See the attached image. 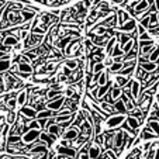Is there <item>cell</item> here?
<instances>
[{"mask_svg": "<svg viewBox=\"0 0 159 159\" xmlns=\"http://www.w3.org/2000/svg\"><path fill=\"white\" fill-rule=\"evenodd\" d=\"M18 72H21V73H33V66H31L30 63L20 62L18 63Z\"/></svg>", "mask_w": 159, "mask_h": 159, "instance_id": "cell-21", "label": "cell"}, {"mask_svg": "<svg viewBox=\"0 0 159 159\" xmlns=\"http://www.w3.org/2000/svg\"><path fill=\"white\" fill-rule=\"evenodd\" d=\"M55 66H57V63H55V62L47 63V65H45V69H47V70H49V72H52V70H54V68H55Z\"/></svg>", "mask_w": 159, "mask_h": 159, "instance_id": "cell-49", "label": "cell"}, {"mask_svg": "<svg viewBox=\"0 0 159 159\" xmlns=\"http://www.w3.org/2000/svg\"><path fill=\"white\" fill-rule=\"evenodd\" d=\"M27 128L28 129H41V125H39L38 120L35 118V120H33V121H30V123H28Z\"/></svg>", "mask_w": 159, "mask_h": 159, "instance_id": "cell-40", "label": "cell"}, {"mask_svg": "<svg viewBox=\"0 0 159 159\" xmlns=\"http://www.w3.org/2000/svg\"><path fill=\"white\" fill-rule=\"evenodd\" d=\"M127 82H128V78L124 75H117L116 76V84H117L118 87H123L127 84Z\"/></svg>", "mask_w": 159, "mask_h": 159, "instance_id": "cell-26", "label": "cell"}, {"mask_svg": "<svg viewBox=\"0 0 159 159\" xmlns=\"http://www.w3.org/2000/svg\"><path fill=\"white\" fill-rule=\"evenodd\" d=\"M39 141L45 142V144L48 145V147L52 144V142H54V141L51 139V137H49V134H48L47 131H41V135H39Z\"/></svg>", "mask_w": 159, "mask_h": 159, "instance_id": "cell-25", "label": "cell"}, {"mask_svg": "<svg viewBox=\"0 0 159 159\" xmlns=\"http://www.w3.org/2000/svg\"><path fill=\"white\" fill-rule=\"evenodd\" d=\"M125 123L128 124V127L129 128H132V129H137L139 127V124H141V121L138 120V118H135V117H127V120H125Z\"/></svg>", "mask_w": 159, "mask_h": 159, "instance_id": "cell-19", "label": "cell"}, {"mask_svg": "<svg viewBox=\"0 0 159 159\" xmlns=\"http://www.w3.org/2000/svg\"><path fill=\"white\" fill-rule=\"evenodd\" d=\"M11 159H13V158H11Z\"/></svg>", "mask_w": 159, "mask_h": 159, "instance_id": "cell-63", "label": "cell"}, {"mask_svg": "<svg viewBox=\"0 0 159 159\" xmlns=\"http://www.w3.org/2000/svg\"><path fill=\"white\" fill-rule=\"evenodd\" d=\"M148 127H149L156 135H159V121H155V120L148 121Z\"/></svg>", "mask_w": 159, "mask_h": 159, "instance_id": "cell-32", "label": "cell"}, {"mask_svg": "<svg viewBox=\"0 0 159 159\" xmlns=\"http://www.w3.org/2000/svg\"><path fill=\"white\" fill-rule=\"evenodd\" d=\"M155 7H156V11H159V0H155Z\"/></svg>", "mask_w": 159, "mask_h": 159, "instance_id": "cell-57", "label": "cell"}, {"mask_svg": "<svg viewBox=\"0 0 159 159\" xmlns=\"http://www.w3.org/2000/svg\"><path fill=\"white\" fill-rule=\"evenodd\" d=\"M78 65H79V61L78 59H69V61H66V66H68L70 70L76 69V68H78Z\"/></svg>", "mask_w": 159, "mask_h": 159, "instance_id": "cell-39", "label": "cell"}, {"mask_svg": "<svg viewBox=\"0 0 159 159\" xmlns=\"http://www.w3.org/2000/svg\"><path fill=\"white\" fill-rule=\"evenodd\" d=\"M94 134H96V135L102 134V124H100L99 121L96 123V127H94Z\"/></svg>", "mask_w": 159, "mask_h": 159, "instance_id": "cell-48", "label": "cell"}, {"mask_svg": "<svg viewBox=\"0 0 159 159\" xmlns=\"http://www.w3.org/2000/svg\"><path fill=\"white\" fill-rule=\"evenodd\" d=\"M34 16H35V13H34V11H30V10H23V11H21V17H23V20H24V21L31 20Z\"/></svg>", "mask_w": 159, "mask_h": 159, "instance_id": "cell-33", "label": "cell"}, {"mask_svg": "<svg viewBox=\"0 0 159 159\" xmlns=\"http://www.w3.org/2000/svg\"><path fill=\"white\" fill-rule=\"evenodd\" d=\"M80 135V131H79L78 127H69V129H66L65 134H63V138L65 139H69V141H72V139H78V137Z\"/></svg>", "mask_w": 159, "mask_h": 159, "instance_id": "cell-7", "label": "cell"}, {"mask_svg": "<svg viewBox=\"0 0 159 159\" xmlns=\"http://www.w3.org/2000/svg\"><path fill=\"white\" fill-rule=\"evenodd\" d=\"M87 153H89L90 159H99L100 155H102V149H100V145L97 144L96 141L90 142L89 149H87Z\"/></svg>", "mask_w": 159, "mask_h": 159, "instance_id": "cell-4", "label": "cell"}, {"mask_svg": "<svg viewBox=\"0 0 159 159\" xmlns=\"http://www.w3.org/2000/svg\"><path fill=\"white\" fill-rule=\"evenodd\" d=\"M134 44H135V39H129V41L127 42V44L124 45V47H121V49H123V52H124V54H125V55L128 54V52L131 51L132 48H134Z\"/></svg>", "mask_w": 159, "mask_h": 159, "instance_id": "cell-31", "label": "cell"}, {"mask_svg": "<svg viewBox=\"0 0 159 159\" xmlns=\"http://www.w3.org/2000/svg\"><path fill=\"white\" fill-rule=\"evenodd\" d=\"M104 63L103 62H99V63H94V66H93V73H102V72H104Z\"/></svg>", "mask_w": 159, "mask_h": 159, "instance_id": "cell-41", "label": "cell"}, {"mask_svg": "<svg viewBox=\"0 0 159 159\" xmlns=\"http://www.w3.org/2000/svg\"><path fill=\"white\" fill-rule=\"evenodd\" d=\"M141 137H142V138H144V139H153V138H155V137H158V135H156L155 132H153L152 129H151L147 125L144 129H142V134H141Z\"/></svg>", "mask_w": 159, "mask_h": 159, "instance_id": "cell-18", "label": "cell"}, {"mask_svg": "<svg viewBox=\"0 0 159 159\" xmlns=\"http://www.w3.org/2000/svg\"><path fill=\"white\" fill-rule=\"evenodd\" d=\"M156 17H158V24H159V11H156Z\"/></svg>", "mask_w": 159, "mask_h": 159, "instance_id": "cell-61", "label": "cell"}, {"mask_svg": "<svg viewBox=\"0 0 159 159\" xmlns=\"http://www.w3.org/2000/svg\"><path fill=\"white\" fill-rule=\"evenodd\" d=\"M111 87H113V86H111V82H110V80H108L106 84H103V86H99V87H97V94H96V97H97V99H103V97H104L106 94L110 92Z\"/></svg>", "mask_w": 159, "mask_h": 159, "instance_id": "cell-10", "label": "cell"}, {"mask_svg": "<svg viewBox=\"0 0 159 159\" xmlns=\"http://www.w3.org/2000/svg\"><path fill=\"white\" fill-rule=\"evenodd\" d=\"M83 118H84L83 113H82V114H80V113H79V114L76 116V118H75V123H73L72 125H73V127H78V128H79V127H80L82 124H83Z\"/></svg>", "mask_w": 159, "mask_h": 159, "instance_id": "cell-38", "label": "cell"}, {"mask_svg": "<svg viewBox=\"0 0 159 159\" xmlns=\"http://www.w3.org/2000/svg\"><path fill=\"white\" fill-rule=\"evenodd\" d=\"M139 23H141V25L142 27H145V28H149V17H145V18H142L141 21H139Z\"/></svg>", "mask_w": 159, "mask_h": 159, "instance_id": "cell-45", "label": "cell"}, {"mask_svg": "<svg viewBox=\"0 0 159 159\" xmlns=\"http://www.w3.org/2000/svg\"><path fill=\"white\" fill-rule=\"evenodd\" d=\"M20 114L23 116V117H27V118H31V120H34V118H37V108L31 107V106H23L20 110Z\"/></svg>", "mask_w": 159, "mask_h": 159, "instance_id": "cell-5", "label": "cell"}, {"mask_svg": "<svg viewBox=\"0 0 159 159\" xmlns=\"http://www.w3.org/2000/svg\"><path fill=\"white\" fill-rule=\"evenodd\" d=\"M65 94H66V97H68V99H70V97L75 96V92H73V89H68L65 92Z\"/></svg>", "mask_w": 159, "mask_h": 159, "instance_id": "cell-50", "label": "cell"}, {"mask_svg": "<svg viewBox=\"0 0 159 159\" xmlns=\"http://www.w3.org/2000/svg\"><path fill=\"white\" fill-rule=\"evenodd\" d=\"M151 39L152 38H151V35L148 34V31L145 34H142V35H139V41H151Z\"/></svg>", "mask_w": 159, "mask_h": 159, "instance_id": "cell-46", "label": "cell"}, {"mask_svg": "<svg viewBox=\"0 0 159 159\" xmlns=\"http://www.w3.org/2000/svg\"><path fill=\"white\" fill-rule=\"evenodd\" d=\"M52 117H57V114H55V111H51V110H41L37 114V120H41V118H52Z\"/></svg>", "mask_w": 159, "mask_h": 159, "instance_id": "cell-16", "label": "cell"}, {"mask_svg": "<svg viewBox=\"0 0 159 159\" xmlns=\"http://www.w3.org/2000/svg\"><path fill=\"white\" fill-rule=\"evenodd\" d=\"M65 100H66V97H63L62 94H61V96L57 97V99L49 100V102L47 103V108H48V110H51V111L61 110V108L63 107V103H65Z\"/></svg>", "mask_w": 159, "mask_h": 159, "instance_id": "cell-3", "label": "cell"}, {"mask_svg": "<svg viewBox=\"0 0 159 159\" xmlns=\"http://www.w3.org/2000/svg\"><path fill=\"white\" fill-rule=\"evenodd\" d=\"M90 4H92V0H84V2H83V7H84V9H89Z\"/></svg>", "mask_w": 159, "mask_h": 159, "instance_id": "cell-54", "label": "cell"}, {"mask_svg": "<svg viewBox=\"0 0 159 159\" xmlns=\"http://www.w3.org/2000/svg\"><path fill=\"white\" fill-rule=\"evenodd\" d=\"M125 120H127V117L124 114H114L113 117L107 118L106 125H107V128H117V127H120Z\"/></svg>", "mask_w": 159, "mask_h": 159, "instance_id": "cell-2", "label": "cell"}, {"mask_svg": "<svg viewBox=\"0 0 159 159\" xmlns=\"http://www.w3.org/2000/svg\"><path fill=\"white\" fill-rule=\"evenodd\" d=\"M120 30L123 31V33H125V34H131L132 31L137 30V21H135L134 18H131L129 21H127V23H124V24L121 25Z\"/></svg>", "mask_w": 159, "mask_h": 159, "instance_id": "cell-9", "label": "cell"}, {"mask_svg": "<svg viewBox=\"0 0 159 159\" xmlns=\"http://www.w3.org/2000/svg\"><path fill=\"white\" fill-rule=\"evenodd\" d=\"M123 68H124V62H113V65L110 66V72H121L123 70Z\"/></svg>", "mask_w": 159, "mask_h": 159, "instance_id": "cell-27", "label": "cell"}, {"mask_svg": "<svg viewBox=\"0 0 159 159\" xmlns=\"http://www.w3.org/2000/svg\"><path fill=\"white\" fill-rule=\"evenodd\" d=\"M84 45H86V48H87V49H92V51H93V49L96 48V47H94V42H93V41H90V39H86V41H84Z\"/></svg>", "mask_w": 159, "mask_h": 159, "instance_id": "cell-44", "label": "cell"}, {"mask_svg": "<svg viewBox=\"0 0 159 159\" xmlns=\"http://www.w3.org/2000/svg\"><path fill=\"white\" fill-rule=\"evenodd\" d=\"M116 45V37H111L110 39H108V44L107 47H106V52L107 54H111V51H113V47Z\"/></svg>", "mask_w": 159, "mask_h": 159, "instance_id": "cell-37", "label": "cell"}, {"mask_svg": "<svg viewBox=\"0 0 159 159\" xmlns=\"http://www.w3.org/2000/svg\"><path fill=\"white\" fill-rule=\"evenodd\" d=\"M158 90H159V80H158V82H155V83H153L151 87H148V89L145 90V93L149 94V96H153V94H155L156 92H158Z\"/></svg>", "mask_w": 159, "mask_h": 159, "instance_id": "cell-29", "label": "cell"}, {"mask_svg": "<svg viewBox=\"0 0 159 159\" xmlns=\"http://www.w3.org/2000/svg\"><path fill=\"white\" fill-rule=\"evenodd\" d=\"M39 135H41V129H28L27 132L23 134L21 142L24 145H30L33 142H35V139H39Z\"/></svg>", "mask_w": 159, "mask_h": 159, "instance_id": "cell-1", "label": "cell"}, {"mask_svg": "<svg viewBox=\"0 0 159 159\" xmlns=\"http://www.w3.org/2000/svg\"><path fill=\"white\" fill-rule=\"evenodd\" d=\"M68 159H75V158H68Z\"/></svg>", "mask_w": 159, "mask_h": 159, "instance_id": "cell-62", "label": "cell"}, {"mask_svg": "<svg viewBox=\"0 0 159 159\" xmlns=\"http://www.w3.org/2000/svg\"><path fill=\"white\" fill-rule=\"evenodd\" d=\"M16 106H17V99H14V97H10V99L7 100V107H9L10 110H14Z\"/></svg>", "mask_w": 159, "mask_h": 159, "instance_id": "cell-42", "label": "cell"}, {"mask_svg": "<svg viewBox=\"0 0 159 159\" xmlns=\"http://www.w3.org/2000/svg\"><path fill=\"white\" fill-rule=\"evenodd\" d=\"M123 55H124V52H123V49H121V47H120V45H117V47H114V49L111 51V57H113V58L123 57Z\"/></svg>", "mask_w": 159, "mask_h": 159, "instance_id": "cell-36", "label": "cell"}, {"mask_svg": "<svg viewBox=\"0 0 159 159\" xmlns=\"http://www.w3.org/2000/svg\"><path fill=\"white\" fill-rule=\"evenodd\" d=\"M27 93H28V92H25V90H21L20 93H18V97H17V104L24 106V103L27 102Z\"/></svg>", "mask_w": 159, "mask_h": 159, "instance_id": "cell-28", "label": "cell"}, {"mask_svg": "<svg viewBox=\"0 0 159 159\" xmlns=\"http://www.w3.org/2000/svg\"><path fill=\"white\" fill-rule=\"evenodd\" d=\"M61 147H70V141L69 139H63V141L61 142Z\"/></svg>", "mask_w": 159, "mask_h": 159, "instance_id": "cell-53", "label": "cell"}, {"mask_svg": "<svg viewBox=\"0 0 159 159\" xmlns=\"http://www.w3.org/2000/svg\"><path fill=\"white\" fill-rule=\"evenodd\" d=\"M139 66H141L147 73H152V72H155V70L158 69V63L151 62V61L149 62H145V63H139Z\"/></svg>", "mask_w": 159, "mask_h": 159, "instance_id": "cell-12", "label": "cell"}, {"mask_svg": "<svg viewBox=\"0 0 159 159\" xmlns=\"http://www.w3.org/2000/svg\"><path fill=\"white\" fill-rule=\"evenodd\" d=\"M48 3H51V4H54V3H55V0H48Z\"/></svg>", "mask_w": 159, "mask_h": 159, "instance_id": "cell-60", "label": "cell"}, {"mask_svg": "<svg viewBox=\"0 0 159 159\" xmlns=\"http://www.w3.org/2000/svg\"><path fill=\"white\" fill-rule=\"evenodd\" d=\"M131 117H135V118H138V120H141V118L144 117V113H142V110L139 107H135L134 110H131Z\"/></svg>", "mask_w": 159, "mask_h": 159, "instance_id": "cell-34", "label": "cell"}, {"mask_svg": "<svg viewBox=\"0 0 159 159\" xmlns=\"http://www.w3.org/2000/svg\"><path fill=\"white\" fill-rule=\"evenodd\" d=\"M47 132L48 134H51V135H59L61 132H62V127L59 125V124H51V125H48V128H47Z\"/></svg>", "mask_w": 159, "mask_h": 159, "instance_id": "cell-17", "label": "cell"}, {"mask_svg": "<svg viewBox=\"0 0 159 159\" xmlns=\"http://www.w3.org/2000/svg\"><path fill=\"white\" fill-rule=\"evenodd\" d=\"M7 132H9V125H4V128H3V138H6V137H7Z\"/></svg>", "mask_w": 159, "mask_h": 159, "instance_id": "cell-55", "label": "cell"}, {"mask_svg": "<svg viewBox=\"0 0 159 159\" xmlns=\"http://www.w3.org/2000/svg\"><path fill=\"white\" fill-rule=\"evenodd\" d=\"M149 61L151 62H155V63L159 61V45H156L155 49L152 51V54L149 55Z\"/></svg>", "mask_w": 159, "mask_h": 159, "instance_id": "cell-30", "label": "cell"}, {"mask_svg": "<svg viewBox=\"0 0 159 159\" xmlns=\"http://www.w3.org/2000/svg\"><path fill=\"white\" fill-rule=\"evenodd\" d=\"M137 31H138V35H142V34L147 33V28L142 27L141 24H137Z\"/></svg>", "mask_w": 159, "mask_h": 159, "instance_id": "cell-47", "label": "cell"}, {"mask_svg": "<svg viewBox=\"0 0 159 159\" xmlns=\"http://www.w3.org/2000/svg\"><path fill=\"white\" fill-rule=\"evenodd\" d=\"M123 96V90L120 89V87L117 86V84H114V86L110 89V97L113 102H116V100H118L120 97Z\"/></svg>", "mask_w": 159, "mask_h": 159, "instance_id": "cell-11", "label": "cell"}, {"mask_svg": "<svg viewBox=\"0 0 159 159\" xmlns=\"http://www.w3.org/2000/svg\"><path fill=\"white\" fill-rule=\"evenodd\" d=\"M63 75H65L66 78H68V76L72 75V70H70L69 68H68V66H65V68H63Z\"/></svg>", "mask_w": 159, "mask_h": 159, "instance_id": "cell-51", "label": "cell"}, {"mask_svg": "<svg viewBox=\"0 0 159 159\" xmlns=\"http://www.w3.org/2000/svg\"><path fill=\"white\" fill-rule=\"evenodd\" d=\"M42 41V35H38V34H31V44H34L35 47H38Z\"/></svg>", "mask_w": 159, "mask_h": 159, "instance_id": "cell-35", "label": "cell"}, {"mask_svg": "<svg viewBox=\"0 0 159 159\" xmlns=\"http://www.w3.org/2000/svg\"><path fill=\"white\" fill-rule=\"evenodd\" d=\"M124 145V131H120L117 134H114V144L113 148H121Z\"/></svg>", "mask_w": 159, "mask_h": 159, "instance_id": "cell-14", "label": "cell"}, {"mask_svg": "<svg viewBox=\"0 0 159 159\" xmlns=\"http://www.w3.org/2000/svg\"><path fill=\"white\" fill-rule=\"evenodd\" d=\"M114 108L117 110V113H121V114H124L127 111V108H125V104H124V102L121 100V97L118 100H116L114 102Z\"/></svg>", "mask_w": 159, "mask_h": 159, "instance_id": "cell-22", "label": "cell"}, {"mask_svg": "<svg viewBox=\"0 0 159 159\" xmlns=\"http://www.w3.org/2000/svg\"><path fill=\"white\" fill-rule=\"evenodd\" d=\"M3 92H4V87H3V84H2V83H0V94H2V93H3Z\"/></svg>", "mask_w": 159, "mask_h": 159, "instance_id": "cell-59", "label": "cell"}, {"mask_svg": "<svg viewBox=\"0 0 159 159\" xmlns=\"http://www.w3.org/2000/svg\"><path fill=\"white\" fill-rule=\"evenodd\" d=\"M6 57V52H3V51H0V59H3V58Z\"/></svg>", "mask_w": 159, "mask_h": 159, "instance_id": "cell-58", "label": "cell"}, {"mask_svg": "<svg viewBox=\"0 0 159 159\" xmlns=\"http://www.w3.org/2000/svg\"><path fill=\"white\" fill-rule=\"evenodd\" d=\"M153 159H159V148L156 149V152H155V156H153Z\"/></svg>", "mask_w": 159, "mask_h": 159, "instance_id": "cell-56", "label": "cell"}, {"mask_svg": "<svg viewBox=\"0 0 159 159\" xmlns=\"http://www.w3.org/2000/svg\"><path fill=\"white\" fill-rule=\"evenodd\" d=\"M57 152L58 155H65V156H69V158H75L76 156V149L72 147H61V145H58L57 147Z\"/></svg>", "mask_w": 159, "mask_h": 159, "instance_id": "cell-6", "label": "cell"}, {"mask_svg": "<svg viewBox=\"0 0 159 159\" xmlns=\"http://www.w3.org/2000/svg\"><path fill=\"white\" fill-rule=\"evenodd\" d=\"M7 114H9V116H7V123H9V124H14V121H16V114H14V110H10L9 111V113H7Z\"/></svg>", "mask_w": 159, "mask_h": 159, "instance_id": "cell-43", "label": "cell"}, {"mask_svg": "<svg viewBox=\"0 0 159 159\" xmlns=\"http://www.w3.org/2000/svg\"><path fill=\"white\" fill-rule=\"evenodd\" d=\"M17 42H18L17 37H14V35H11V34H9V35H7L6 38H4V41H3V44H2V45H4V47H9V48H11V47L17 45Z\"/></svg>", "mask_w": 159, "mask_h": 159, "instance_id": "cell-15", "label": "cell"}, {"mask_svg": "<svg viewBox=\"0 0 159 159\" xmlns=\"http://www.w3.org/2000/svg\"><path fill=\"white\" fill-rule=\"evenodd\" d=\"M96 33H97V35H102V34H104V33H106V28L100 25V27L97 28V31H96Z\"/></svg>", "mask_w": 159, "mask_h": 159, "instance_id": "cell-52", "label": "cell"}, {"mask_svg": "<svg viewBox=\"0 0 159 159\" xmlns=\"http://www.w3.org/2000/svg\"><path fill=\"white\" fill-rule=\"evenodd\" d=\"M21 139H23V137H21V135H18V134L9 135V137H7V144H10V145L18 144V142H21Z\"/></svg>", "mask_w": 159, "mask_h": 159, "instance_id": "cell-24", "label": "cell"}, {"mask_svg": "<svg viewBox=\"0 0 159 159\" xmlns=\"http://www.w3.org/2000/svg\"><path fill=\"white\" fill-rule=\"evenodd\" d=\"M59 96H61V92H59V90H57V89L47 90V99H48V102H49V100L57 99V97H59Z\"/></svg>", "mask_w": 159, "mask_h": 159, "instance_id": "cell-23", "label": "cell"}, {"mask_svg": "<svg viewBox=\"0 0 159 159\" xmlns=\"http://www.w3.org/2000/svg\"><path fill=\"white\" fill-rule=\"evenodd\" d=\"M148 7H149L148 0H141V2H139V3L135 6L134 11H135V14H137V13H141V11H145V10H148Z\"/></svg>", "mask_w": 159, "mask_h": 159, "instance_id": "cell-20", "label": "cell"}, {"mask_svg": "<svg viewBox=\"0 0 159 159\" xmlns=\"http://www.w3.org/2000/svg\"><path fill=\"white\" fill-rule=\"evenodd\" d=\"M10 66H11V61H10L9 55H6L3 59H0V73H3L7 69H10Z\"/></svg>", "mask_w": 159, "mask_h": 159, "instance_id": "cell-13", "label": "cell"}, {"mask_svg": "<svg viewBox=\"0 0 159 159\" xmlns=\"http://www.w3.org/2000/svg\"><path fill=\"white\" fill-rule=\"evenodd\" d=\"M142 89H141V82L137 79V80H132L131 82V94L132 97H134V100H137L138 102V97L139 94H141Z\"/></svg>", "mask_w": 159, "mask_h": 159, "instance_id": "cell-8", "label": "cell"}]
</instances>
